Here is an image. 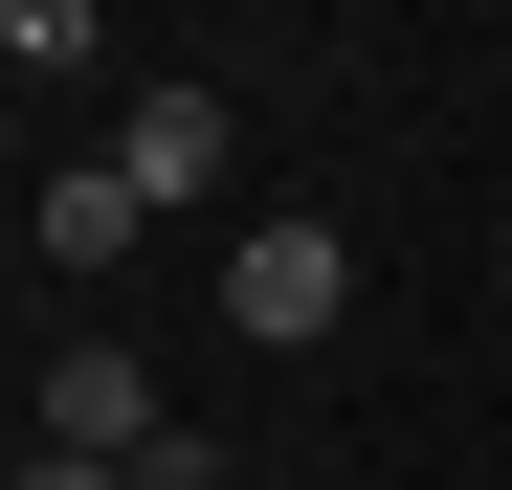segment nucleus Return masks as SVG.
Here are the masks:
<instances>
[{
	"label": "nucleus",
	"mask_w": 512,
	"mask_h": 490,
	"mask_svg": "<svg viewBox=\"0 0 512 490\" xmlns=\"http://www.w3.org/2000/svg\"><path fill=\"white\" fill-rule=\"evenodd\" d=\"M45 446H67V468H134V446H156V379H134L112 335H90V357H45Z\"/></svg>",
	"instance_id": "nucleus-2"
},
{
	"label": "nucleus",
	"mask_w": 512,
	"mask_h": 490,
	"mask_svg": "<svg viewBox=\"0 0 512 490\" xmlns=\"http://www.w3.org/2000/svg\"><path fill=\"white\" fill-rule=\"evenodd\" d=\"M23 490H134V468H67V446H45V468H23Z\"/></svg>",
	"instance_id": "nucleus-5"
},
{
	"label": "nucleus",
	"mask_w": 512,
	"mask_h": 490,
	"mask_svg": "<svg viewBox=\"0 0 512 490\" xmlns=\"http://www.w3.org/2000/svg\"><path fill=\"white\" fill-rule=\"evenodd\" d=\"M112 179H134V201H223V90H134Z\"/></svg>",
	"instance_id": "nucleus-3"
},
{
	"label": "nucleus",
	"mask_w": 512,
	"mask_h": 490,
	"mask_svg": "<svg viewBox=\"0 0 512 490\" xmlns=\"http://www.w3.org/2000/svg\"><path fill=\"white\" fill-rule=\"evenodd\" d=\"M134 223H156V201L112 179V156H90V179H45V245H67V268H112V245H134Z\"/></svg>",
	"instance_id": "nucleus-4"
},
{
	"label": "nucleus",
	"mask_w": 512,
	"mask_h": 490,
	"mask_svg": "<svg viewBox=\"0 0 512 490\" xmlns=\"http://www.w3.org/2000/svg\"><path fill=\"white\" fill-rule=\"evenodd\" d=\"M223 312H245L268 357H312L334 312H357V245H334V223H245V245H223Z\"/></svg>",
	"instance_id": "nucleus-1"
}]
</instances>
